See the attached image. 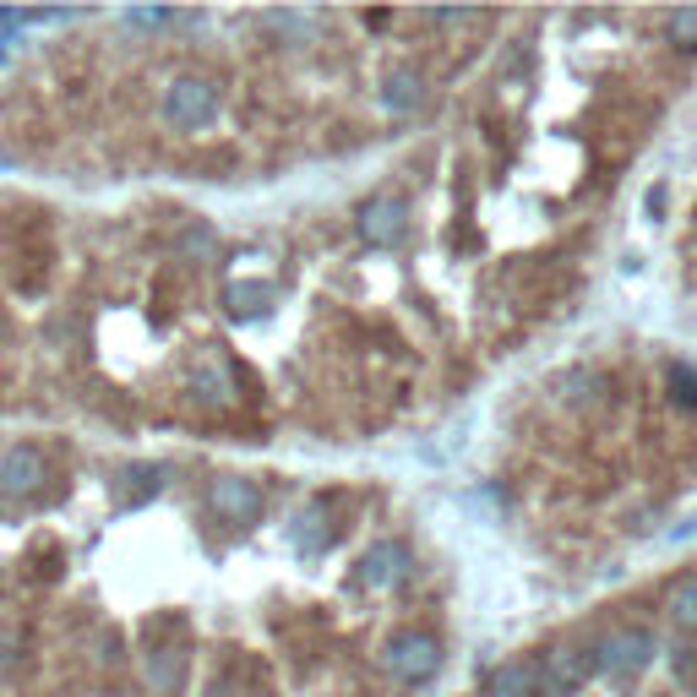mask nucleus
Returning <instances> with one entry per match:
<instances>
[{"mask_svg": "<svg viewBox=\"0 0 697 697\" xmlns=\"http://www.w3.org/2000/svg\"><path fill=\"white\" fill-rule=\"evenodd\" d=\"M382 670H388L393 681H404V686L431 681V675L442 670V637H436V632H426V626H404V632H393V637L382 643Z\"/></svg>", "mask_w": 697, "mask_h": 697, "instance_id": "f257e3e1", "label": "nucleus"}, {"mask_svg": "<svg viewBox=\"0 0 697 697\" xmlns=\"http://www.w3.org/2000/svg\"><path fill=\"white\" fill-rule=\"evenodd\" d=\"M218 110H224V99L207 77H175L164 88V121L175 131H207L218 121Z\"/></svg>", "mask_w": 697, "mask_h": 697, "instance_id": "f03ea898", "label": "nucleus"}, {"mask_svg": "<svg viewBox=\"0 0 697 697\" xmlns=\"http://www.w3.org/2000/svg\"><path fill=\"white\" fill-rule=\"evenodd\" d=\"M654 659V632L643 626H616L594 643V670L599 675H637Z\"/></svg>", "mask_w": 697, "mask_h": 697, "instance_id": "7ed1b4c3", "label": "nucleus"}, {"mask_svg": "<svg viewBox=\"0 0 697 697\" xmlns=\"http://www.w3.org/2000/svg\"><path fill=\"white\" fill-rule=\"evenodd\" d=\"M207 512L224 523H256L267 512V496L245 474H218V480H207Z\"/></svg>", "mask_w": 697, "mask_h": 697, "instance_id": "20e7f679", "label": "nucleus"}, {"mask_svg": "<svg viewBox=\"0 0 697 697\" xmlns=\"http://www.w3.org/2000/svg\"><path fill=\"white\" fill-rule=\"evenodd\" d=\"M360 240L371 251H398L409 240V202L404 197H371L360 207Z\"/></svg>", "mask_w": 697, "mask_h": 697, "instance_id": "39448f33", "label": "nucleus"}, {"mask_svg": "<svg viewBox=\"0 0 697 697\" xmlns=\"http://www.w3.org/2000/svg\"><path fill=\"white\" fill-rule=\"evenodd\" d=\"M588 675H594V648H578V643H550V648L540 654V681H545V692H550V697L578 692Z\"/></svg>", "mask_w": 697, "mask_h": 697, "instance_id": "423d86ee", "label": "nucleus"}, {"mask_svg": "<svg viewBox=\"0 0 697 697\" xmlns=\"http://www.w3.org/2000/svg\"><path fill=\"white\" fill-rule=\"evenodd\" d=\"M409 567H415V550H409L404 540H377V545L360 556V583H366L371 594H382V588H398V583L409 578Z\"/></svg>", "mask_w": 697, "mask_h": 697, "instance_id": "0eeeda50", "label": "nucleus"}, {"mask_svg": "<svg viewBox=\"0 0 697 697\" xmlns=\"http://www.w3.org/2000/svg\"><path fill=\"white\" fill-rule=\"evenodd\" d=\"M50 480V464L39 447H7L0 453V496H34Z\"/></svg>", "mask_w": 697, "mask_h": 697, "instance_id": "6e6552de", "label": "nucleus"}, {"mask_svg": "<svg viewBox=\"0 0 697 697\" xmlns=\"http://www.w3.org/2000/svg\"><path fill=\"white\" fill-rule=\"evenodd\" d=\"M426 99H431L426 72H415V66H393V72L382 77V110H393V115H415V110H426Z\"/></svg>", "mask_w": 697, "mask_h": 697, "instance_id": "1a4fd4ad", "label": "nucleus"}, {"mask_svg": "<svg viewBox=\"0 0 697 697\" xmlns=\"http://www.w3.org/2000/svg\"><path fill=\"white\" fill-rule=\"evenodd\" d=\"M485 697H545L540 659H507V664H496L491 681H485Z\"/></svg>", "mask_w": 697, "mask_h": 697, "instance_id": "9d476101", "label": "nucleus"}, {"mask_svg": "<svg viewBox=\"0 0 697 697\" xmlns=\"http://www.w3.org/2000/svg\"><path fill=\"white\" fill-rule=\"evenodd\" d=\"M191 398L202 404V409H224L229 398H235V371H229V360H207L197 377H191Z\"/></svg>", "mask_w": 697, "mask_h": 697, "instance_id": "9b49d317", "label": "nucleus"}, {"mask_svg": "<svg viewBox=\"0 0 697 697\" xmlns=\"http://www.w3.org/2000/svg\"><path fill=\"white\" fill-rule=\"evenodd\" d=\"M142 681H148L153 692H180V681H186V654H180V648H148V654H142Z\"/></svg>", "mask_w": 697, "mask_h": 697, "instance_id": "f8f14e48", "label": "nucleus"}, {"mask_svg": "<svg viewBox=\"0 0 697 697\" xmlns=\"http://www.w3.org/2000/svg\"><path fill=\"white\" fill-rule=\"evenodd\" d=\"M664 610H670V621H675L681 632H697V578H681V583L670 588Z\"/></svg>", "mask_w": 697, "mask_h": 697, "instance_id": "ddd939ff", "label": "nucleus"}, {"mask_svg": "<svg viewBox=\"0 0 697 697\" xmlns=\"http://www.w3.org/2000/svg\"><path fill=\"white\" fill-rule=\"evenodd\" d=\"M267 300H273V283H235L229 289V311L235 316H262Z\"/></svg>", "mask_w": 697, "mask_h": 697, "instance_id": "4468645a", "label": "nucleus"}, {"mask_svg": "<svg viewBox=\"0 0 697 697\" xmlns=\"http://www.w3.org/2000/svg\"><path fill=\"white\" fill-rule=\"evenodd\" d=\"M664 388H670V404H681V409H697V371L692 366H670L664 371Z\"/></svg>", "mask_w": 697, "mask_h": 697, "instance_id": "2eb2a0df", "label": "nucleus"}, {"mask_svg": "<svg viewBox=\"0 0 697 697\" xmlns=\"http://www.w3.org/2000/svg\"><path fill=\"white\" fill-rule=\"evenodd\" d=\"M664 34H670V45H681V50H697V7H681V12L664 23Z\"/></svg>", "mask_w": 697, "mask_h": 697, "instance_id": "dca6fc26", "label": "nucleus"}, {"mask_svg": "<svg viewBox=\"0 0 697 697\" xmlns=\"http://www.w3.org/2000/svg\"><path fill=\"white\" fill-rule=\"evenodd\" d=\"M126 23H137V28H164L169 12H164V7H153V12H126Z\"/></svg>", "mask_w": 697, "mask_h": 697, "instance_id": "f3484780", "label": "nucleus"}, {"mask_svg": "<svg viewBox=\"0 0 697 697\" xmlns=\"http://www.w3.org/2000/svg\"><path fill=\"white\" fill-rule=\"evenodd\" d=\"M692 534H697V512H692L686 523H675V540H692Z\"/></svg>", "mask_w": 697, "mask_h": 697, "instance_id": "a211bd4d", "label": "nucleus"}, {"mask_svg": "<svg viewBox=\"0 0 697 697\" xmlns=\"http://www.w3.org/2000/svg\"><path fill=\"white\" fill-rule=\"evenodd\" d=\"M7 45H12V39H0V61H7Z\"/></svg>", "mask_w": 697, "mask_h": 697, "instance_id": "6ab92c4d", "label": "nucleus"}]
</instances>
